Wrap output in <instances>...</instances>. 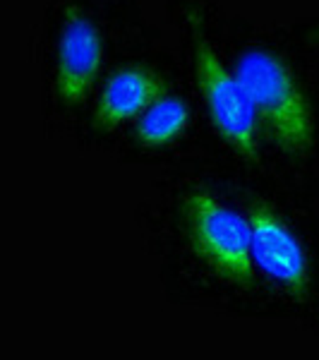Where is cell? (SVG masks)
I'll use <instances>...</instances> for the list:
<instances>
[{
  "mask_svg": "<svg viewBox=\"0 0 319 360\" xmlns=\"http://www.w3.org/2000/svg\"><path fill=\"white\" fill-rule=\"evenodd\" d=\"M185 27H188L190 37L195 84L202 103H204L211 130L240 164L250 166L262 178H271L274 183L250 101L237 82L230 60H226L209 37L204 15L197 8H188L185 10Z\"/></svg>",
  "mask_w": 319,
  "mask_h": 360,
  "instance_id": "cell-4",
  "label": "cell"
},
{
  "mask_svg": "<svg viewBox=\"0 0 319 360\" xmlns=\"http://www.w3.org/2000/svg\"><path fill=\"white\" fill-rule=\"evenodd\" d=\"M259 310L319 334V219L278 185L245 190Z\"/></svg>",
  "mask_w": 319,
  "mask_h": 360,
  "instance_id": "cell-2",
  "label": "cell"
},
{
  "mask_svg": "<svg viewBox=\"0 0 319 360\" xmlns=\"http://www.w3.org/2000/svg\"><path fill=\"white\" fill-rule=\"evenodd\" d=\"M274 183L303 202L319 190V22L257 29L230 56Z\"/></svg>",
  "mask_w": 319,
  "mask_h": 360,
  "instance_id": "cell-1",
  "label": "cell"
},
{
  "mask_svg": "<svg viewBox=\"0 0 319 360\" xmlns=\"http://www.w3.org/2000/svg\"><path fill=\"white\" fill-rule=\"evenodd\" d=\"M106 60V37L96 20L70 3L60 15L56 41L53 89L63 106H79L91 96Z\"/></svg>",
  "mask_w": 319,
  "mask_h": 360,
  "instance_id": "cell-5",
  "label": "cell"
},
{
  "mask_svg": "<svg viewBox=\"0 0 319 360\" xmlns=\"http://www.w3.org/2000/svg\"><path fill=\"white\" fill-rule=\"evenodd\" d=\"M168 89V79L152 65L127 63L115 68L98 86L91 125L96 132H115L118 127L135 123Z\"/></svg>",
  "mask_w": 319,
  "mask_h": 360,
  "instance_id": "cell-6",
  "label": "cell"
},
{
  "mask_svg": "<svg viewBox=\"0 0 319 360\" xmlns=\"http://www.w3.org/2000/svg\"><path fill=\"white\" fill-rule=\"evenodd\" d=\"M193 115L188 98L168 89L132 123V142L144 152H161L173 147L190 132Z\"/></svg>",
  "mask_w": 319,
  "mask_h": 360,
  "instance_id": "cell-7",
  "label": "cell"
},
{
  "mask_svg": "<svg viewBox=\"0 0 319 360\" xmlns=\"http://www.w3.org/2000/svg\"><path fill=\"white\" fill-rule=\"evenodd\" d=\"M176 231L183 250L209 278L250 300L252 312H262L250 257V224L240 202L226 200L207 185H193L176 202Z\"/></svg>",
  "mask_w": 319,
  "mask_h": 360,
  "instance_id": "cell-3",
  "label": "cell"
}]
</instances>
